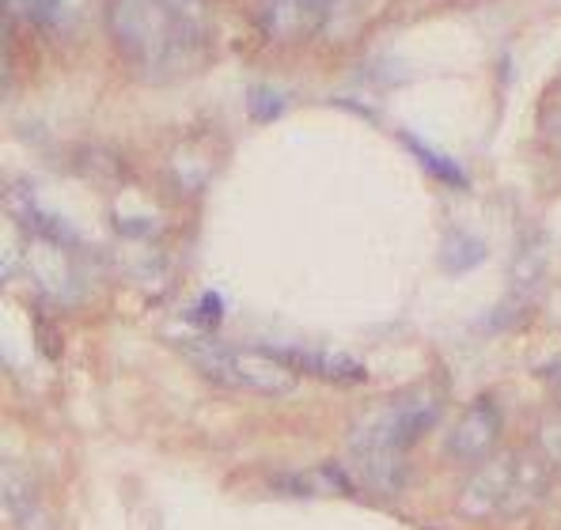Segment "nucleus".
Returning a JSON list of instances; mask_svg holds the SVG:
<instances>
[{
	"label": "nucleus",
	"mask_w": 561,
	"mask_h": 530,
	"mask_svg": "<svg viewBox=\"0 0 561 530\" xmlns=\"http://www.w3.org/2000/svg\"><path fill=\"white\" fill-rule=\"evenodd\" d=\"M106 23L122 57L148 77H175L205 54V0H111Z\"/></svg>",
	"instance_id": "1"
},
{
	"label": "nucleus",
	"mask_w": 561,
	"mask_h": 530,
	"mask_svg": "<svg viewBox=\"0 0 561 530\" xmlns=\"http://www.w3.org/2000/svg\"><path fill=\"white\" fill-rule=\"evenodd\" d=\"M440 420V402L425 391L402 394L394 402L379 405L373 417L353 433L350 454L360 470V482L376 493H399L407 482V462L402 454L414 447L428 428Z\"/></svg>",
	"instance_id": "2"
},
{
	"label": "nucleus",
	"mask_w": 561,
	"mask_h": 530,
	"mask_svg": "<svg viewBox=\"0 0 561 530\" xmlns=\"http://www.w3.org/2000/svg\"><path fill=\"white\" fill-rule=\"evenodd\" d=\"M550 474L535 454H497V459L478 462L474 477L459 493V511L467 519L490 516H519L531 511L547 496Z\"/></svg>",
	"instance_id": "3"
},
{
	"label": "nucleus",
	"mask_w": 561,
	"mask_h": 530,
	"mask_svg": "<svg viewBox=\"0 0 561 530\" xmlns=\"http://www.w3.org/2000/svg\"><path fill=\"white\" fill-rule=\"evenodd\" d=\"M186 356L194 360V368L205 379H213L217 387L228 391H247V394H266L280 398L293 394L300 376L270 349H239V345H220V342H190Z\"/></svg>",
	"instance_id": "4"
},
{
	"label": "nucleus",
	"mask_w": 561,
	"mask_h": 530,
	"mask_svg": "<svg viewBox=\"0 0 561 530\" xmlns=\"http://www.w3.org/2000/svg\"><path fill=\"white\" fill-rule=\"evenodd\" d=\"M330 0H259V23L277 43H300L323 27Z\"/></svg>",
	"instance_id": "5"
},
{
	"label": "nucleus",
	"mask_w": 561,
	"mask_h": 530,
	"mask_svg": "<svg viewBox=\"0 0 561 530\" xmlns=\"http://www.w3.org/2000/svg\"><path fill=\"white\" fill-rule=\"evenodd\" d=\"M501 440V413L493 402H474L448 433V454L456 462H485Z\"/></svg>",
	"instance_id": "6"
},
{
	"label": "nucleus",
	"mask_w": 561,
	"mask_h": 530,
	"mask_svg": "<svg viewBox=\"0 0 561 530\" xmlns=\"http://www.w3.org/2000/svg\"><path fill=\"white\" fill-rule=\"evenodd\" d=\"M8 508H12L15 527L20 530H54L43 500H38V493H35V485H20L12 470H8Z\"/></svg>",
	"instance_id": "7"
},
{
	"label": "nucleus",
	"mask_w": 561,
	"mask_h": 530,
	"mask_svg": "<svg viewBox=\"0 0 561 530\" xmlns=\"http://www.w3.org/2000/svg\"><path fill=\"white\" fill-rule=\"evenodd\" d=\"M274 488H285V493H304V496H323V493H345V477L342 470L334 466H316L308 474H293V477H280L274 482Z\"/></svg>",
	"instance_id": "8"
},
{
	"label": "nucleus",
	"mask_w": 561,
	"mask_h": 530,
	"mask_svg": "<svg viewBox=\"0 0 561 530\" xmlns=\"http://www.w3.org/2000/svg\"><path fill=\"white\" fill-rule=\"evenodd\" d=\"M8 8L31 23H49L61 12V0H8Z\"/></svg>",
	"instance_id": "9"
},
{
	"label": "nucleus",
	"mask_w": 561,
	"mask_h": 530,
	"mask_svg": "<svg viewBox=\"0 0 561 530\" xmlns=\"http://www.w3.org/2000/svg\"><path fill=\"white\" fill-rule=\"evenodd\" d=\"M539 447H542V459H550L554 466H561V417L542 420V428H539Z\"/></svg>",
	"instance_id": "10"
},
{
	"label": "nucleus",
	"mask_w": 561,
	"mask_h": 530,
	"mask_svg": "<svg viewBox=\"0 0 561 530\" xmlns=\"http://www.w3.org/2000/svg\"><path fill=\"white\" fill-rule=\"evenodd\" d=\"M547 132L561 148V84L554 88V95H550V103H547Z\"/></svg>",
	"instance_id": "11"
},
{
	"label": "nucleus",
	"mask_w": 561,
	"mask_h": 530,
	"mask_svg": "<svg viewBox=\"0 0 561 530\" xmlns=\"http://www.w3.org/2000/svg\"><path fill=\"white\" fill-rule=\"evenodd\" d=\"M547 383L554 387L558 398H561V360H558V364H550V368H547Z\"/></svg>",
	"instance_id": "12"
}]
</instances>
